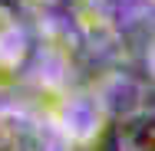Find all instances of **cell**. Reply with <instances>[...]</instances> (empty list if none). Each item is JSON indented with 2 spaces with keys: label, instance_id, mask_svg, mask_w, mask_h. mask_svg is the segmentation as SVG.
Returning <instances> with one entry per match:
<instances>
[{
  "label": "cell",
  "instance_id": "6da1fadb",
  "mask_svg": "<svg viewBox=\"0 0 155 151\" xmlns=\"http://www.w3.org/2000/svg\"><path fill=\"white\" fill-rule=\"evenodd\" d=\"M0 151H56L50 121L23 102H0Z\"/></svg>",
  "mask_w": 155,
  "mask_h": 151
},
{
  "label": "cell",
  "instance_id": "7a4b0ae2",
  "mask_svg": "<svg viewBox=\"0 0 155 151\" xmlns=\"http://www.w3.org/2000/svg\"><path fill=\"white\" fill-rule=\"evenodd\" d=\"M119 151H155V112L152 109H135L119 118L116 125Z\"/></svg>",
  "mask_w": 155,
  "mask_h": 151
},
{
  "label": "cell",
  "instance_id": "3957f363",
  "mask_svg": "<svg viewBox=\"0 0 155 151\" xmlns=\"http://www.w3.org/2000/svg\"><path fill=\"white\" fill-rule=\"evenodd\" d=\"M152 3H155V0H152Z\"/></svg>",
  "mask_w": 155,
  "mask_h": 151
}]
</instances>
